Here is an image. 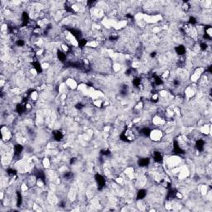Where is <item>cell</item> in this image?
Here are the masks:
<instances>
[{
  "mask_svg": "<svg viewBox=\"0 0 212 212\" xmlns=\"http://www.w3.org/2000/svg\"><path fill=\"white\" fill-rule=\"evenodd\" d=\"M147 190L144 188H140L137 192V200H143L147 196Z\"/></svg>",
  "mask_w": 212,
  "mask_h": 212,
  "instance_id": "cell-1",
  "label": "cell"
}]
</instances>
